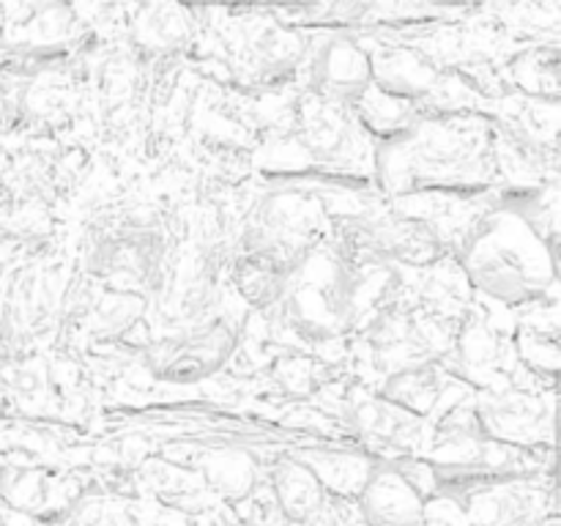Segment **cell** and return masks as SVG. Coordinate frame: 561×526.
Here are the masks:
<instances>
[{"label": "cell", "mask_w": 561, "mask_h": 526, "mask_svg": "<svg viewBox=\"0 0 561 526\" xmlns=\"http://www.w3.org/2000/svg\"><path fill=\"white\" fill-rule=\"evenodd\" d=\"M373 82L387 96L400 99V102H414L425 96L436 85V69L427 58H422L414 49H383L370 58Z\"/></svg>", "instance_id": "obj_9"}, {"label": "cell", "mask_w": 561, "mask_h": 526, "mask_svg": "<svg viewBox=\"0 0 561 526\" xmlns=\"http://www.w3.org/2000/svg\"><path fill=\"white\" fill-rule=\"evenodd\" d=\"M301 464L316 474L323 493H334V496L345 499H359V493L365 491L367 482L378 469L367 458L351 453L307 455V460H301Z\"/></svg>", "instance_id": "obj_14"}, {"label": "cell", "mask_w": 561, "mask_h": 526, "mask_svg": "<svg viewBox=\"0 0 561 526\" xmlns=\"http://www.w3.org/2000/svg\"><path fill=\"white\" fill-rule=\"evenodd\" d=\"M438 395H442V384H438L436 370L431 365H416L389 373L387 384L381 389L383 403L394 405V409L414 416V420H422V416H427L436 409Z\"/></svg>", "instance_id": "obj_13"}, {"label": "cell", "mask_w": 561, "mask_h": 526, "mask_svg": "<svg viewBox=\"0 0 561 526\" xmlns=\"http://www.w3.org/2000/svg\"><path fill=\"white\" fill-rule=\"evenodd\" d=\"M208 488L230 504L247 502L257 488V464L244 449H214L203 460Z\"/></svg>", "instance_id": "obj_12"}, {"label": "cell", "mask_w": 561, "mask_h": 526, "mask_svg": "<svg viewBox=\"0 0 561 526\" xmlns=\"http://www.w3.org/2000/svg\"><path fill=\"white\" fill-rule=\"evenodd\" d=\"M312 157L305 148V142L299 137H283V140L272 142L261 151L257 159V168L263 173H277V175H294V173H307L312 168Z\"/></svg>", "instance_id": "obj_21"}, {"label": "cell", "mask_w": 561, "mask_h": 526, "mask_svg": "<svg viewBox=\"0 0 561 526\" xmlns=\"http://www.w3.org/2000/svg\"><path fill=\"white\" fill-rule=\"evenodd\" d=\"M146 310V296L137 290H113L110 288L93 307L91 329L102 338H121L137 327Z\"/></svg>", "instance_id": "obj_18"}, {"label": "cell", "mask_w": 561, "mask_h": 526, "mask_svg": "<svg viewBox=\"0 0 561 526\" xmlns=\"http://www.w3.org/2000/svg\"><path fill=\"white\" fill-rule=\"evenodd\" d=\"M135 42L148 55H170L190 42V22L175 5H153L137 20Z\"/></svg>", "instance_id": "obj_15"}, {"label": "cell", "mask_w": 561, "mask_h": 526, "mask_svg": "<svg viewBox=\"0 0 561 526\" xmlns=\"http://www.w3.org/2000/svg\"><path fill=\"white\" fill-rule=\"evenodd\" d=\"M365 236L367 247L394 261L427 263L438 255V241L431 228L405 217H378Z\"/></svg>", "instance_id": "obj_10"}, {"label": "cell", "mask_w": 561, "mask_h": 526, "mask_svg": "<svg viewBox=\"0 0 561 526\" xmlns=\"http://www.w3.org/2000/svg\"><path fill=\"white\" fill-rule=\"evenodd\" d=\"M359 507L367 526H422L425 518L420 488L398 469H376L359 493Z\"/></svg>", "instance_id": "obj_5"}, {"label": "cell", "mask_w": 561, "mask_h": 526, "mask_svg": "<svg viewBox=\"0 0 561 526\" xmlns=\"http://www.w3.org/2000/svg\"><path fill=\"white\" fill-rule=\"evenodd\" d=\"M359 110V121L365 129L373 135H387V137H403L411 126V104L400 102V99L387 96L378 88L370 85V91L356 102Z\"/></svg>", "instance_id": "obj_19"}, {"label": "cell", "mask_w": 561, "mask_h": 526, "mask_svg": "<svg viewBox=\"0 0 561 526\" xmlns=\"http://www.w3.org/2000/svg\"><path fill=\"white\" fill-rule=\"evenodd\" d=\"M0 502H5L16 513H33L47 502V480L36 469L9 466L0 471Z\"/></svg>", "instance_id": "obj_20"}, {"label": "cell", "mask_w": 561, "mask_h": 526, "mask_svg": "<svg viewBox=\"0 0 561 526\" xmlns=\"http://www.w3.org/2000/svg\"><path fill=\"white\" fill-rule=\"evenodd\" d=\"M93 526H135V521L126 513H118V510H107Z\"/></svg>", "instance_id": "obj_23"}, {"label": "cell", "mask_w": 561, "mask_h": 526, "mask_svg": "<svg viewBox=\"0 0 561 526\" xmlns=\"http://www.w3.org/2000/svg\"><path fill=\"white\" fill-rule=\"evenodd\" d=\"M233 348L236 329L228 321H214L153 343L148 348V367L159 378L192 384L217 373Z\"/></svg>", "instance_id": "obj_4"}, {"label": "cell", "mask_w": 561, "mask_h": 526, "mask_svg": "<svg viewBox=\"0 0 561 526\" xmlns=\"http://www.w3.org/2000/svg\"><path fill=\"white\" fill-rule=\"evenodd\" d=\"M348 268L340 261L316 258L296 266V283L285 288L288 323L310 343H327L348 329L345 310Z\"/></svg>", "instance_id": "obj_3"}, {"label": "cell", "mask_w": 561, "mask_h": 526, "mask_svg": "<svg viewBox=\"0 0 561 526\" xmlns=\"http://www.w3.org/2000/svg\"><path fill=\"white\" fill-rule=\"evenodd\" d=\"M272 496L279 513L290 524H310L323 510L327 493L310 469L301 460H288L272 477Z\"/></svg>", "instance_id": "obj_11"}, {"label": "cell", "mask_w": 561, "mask_h": 526, "mask_svg": "<svg viewBox=\"0 0 561 526\" xmlns=\"http://www.w3.org/2000/svg\"><path fill=\"white\" fill-rule=\"evenodd\" d=\"M373 85L370 55L348 38L323 44L316 58V91L329 102H359Z\"/></svg>", "instance_id": "obj_6"}, {"label": "cell", "mask_w": 561, "mask_h": 526, "mask_svg": "<svg viewBox=\"0 0 561 526\" xmlns=\"http://www.w3.org/2000/svg\"><path fill=\"white\" fill-rule=\"evenodd\" d=\"M422 526H469L466 524L463 507H458L455 502H425V518Z\"/></svg>", "instance_id": "obj_22"}, {"label": "cell", "mask_w": 561, "mask_h": 526, "mask_svg": "<svg viewBox=\"0 0 561 526\" xmlns=\"http://www.w3.org/2000/svg\"><path fill=\"white\" fill-rule=\"evenodd\" d=\"M471 283L493 299L524 305L553 285V255L529 219L513 211L488 217L466 247Z\"/></svg>", "instance_id": "obj_1"}, {"label": "cell", "mask_w": 561, "mask_h": 526, "mask_svg": "<svg viewBox=\"0 0 561 526\" xmlns=\"http://www.w3.org/2000/svg\"><path fill=\"white\" fill-rule=\"evenodd\" d=\"M469 526H531L542 518V493L518 482L477 488L463 507Z\"/></svg>", "instance_id": "obj_7"}, {"label": "cell", "mask_w": 561, "mask_h": 526, "mask_svg": "<svg viewBox=\"0 0 561 526\" xmlns=\"http://www.w3.org/2000/svg\"><path fill=\"white\" fill-rule=\"evenodd\" d=\"M392 162H400L398 179L409 186H455L471 179H485V146L466 132L433 126L422 132H405L394 146Z\"/></svg>", "instance_id": "obj_2"}, {"label": "cell", "mask_w": 561, "mask_h": 526, "mask_svg": "<svg viewBox=\"0 0 561 526\" xmlns=\"http://www.w3.org/2000/svg\"><path fill=\"white\" fill-rule=\"evenodd\" d=\"M301 58L299 38L279 27H263L247 42L244 66L255 77H277Z\"/></svg>", "instance_id": "obj_16"}, {"label": "cell", "mask_w": 561, "mask_h": 526, "mask_svg": "<svg viewBox=\"0 0 561 526\" xmlns=\"http://www.w3.org/2000/svg\"><path fill=\"white\" fill-rule=\"evenodd\" d=\"M351 422H354L362 436L383 444L411 442L409 436L416 427L414 416L403 414V411L383 403V400H362V403H356L351 409Z\"/></svg>", "instance_id": "obj_17"}, {"label": "cell", "mask_w": 561, "mask_h": 526, "mask_svg": "<svg viewBox=\"0 0 561 526\" xmlns=\"http://www.w3.org/2000/svg\"><path fill=\"white\" fill-rule=\"evenodd\" d=\"M546 411L526 395H499L477 409V425L491 442H535L540 438Z\"/></svg>", "instance_id": "obj_8"}]
</instances>
